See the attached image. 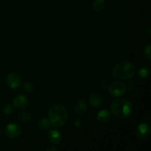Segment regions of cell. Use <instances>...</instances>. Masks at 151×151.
Returning <instances> with one entry per match:
<instances>
[{
    "instance_id": "1",
    "label": "cell",
    "mask_w": 151,
    "mask_h": 151,
    "mask_svg": "<svg viewBox=\"0 0 151 151\" xmlns=\"http://www.w3.org/2000/svg\"><path fill=\"white\" fill-rule=\"evenodd\" d=\"M111 112L119 119H125L132 114L133 106L125 98L115 99L110 106Z\"/></svg>"
},
{
    "instance_id": "2",
    "label": "cell",
    "mask_w": 151,
    "mask_h": 151,
    "mask_svg": "<svg viewBox=\"0 0 151 151\" xmlns=\"http://www.w3.org/2000/svg\"><path fill=\"white\" fill-rule=\"evenodd\" d=\"M49 122L55 128H60L67 120V111L63 106L53 105L49 111Z\"/></svg>"
},
{
    "instance_id": "3",
    "label": "cell",
    "mask_w": 151,
    "mask_h": 151,
    "mask_svg": "<svg viewBox=\"0 0 151 151\" xmlns=\"http://www.w3.org/2000/svg\"><path fill=\"white\" fill-rule=\"evenodd\" d=\"M135 74V66L128 60L119 62L114 67L112 75L116 80H125L132 78Z\"/></svg>"
},
{
    "instance_id": "4",
    "label": "cell",
    "mask_w": 151,
    "mask_h": 151,
    "mask_svg": "<svg viewBox=\"0 0 151 151\" xmlns=\"http://www.w3.org/2000/svg\"><path fill=\"white\" fill-rule=\"evenodd\" d=\"M126 91V86L121 81H115L109 87V92L113 97H119Z\"/></svg>"
},
{
    "instance_id": "5",
    "label": "cell",
    "mask_w": 151,
    "mask_h": 151,
    "mask_svg": "<svg viewBox=\"0 0 151 151\" xmlns=\"http://www.w3.org/2000/svg\"><path fill=\"white\" fill-rule=\"evenodd\" d=\"M137 137L141 140H146L150 135V125L147 123H142L136 130Z\"/></svg>"
},
{
    "instance_id": "6",
    "label": "cell",
    "mask_w": 151,
    "mask_h": 151,
    "mask_svg": "<svg viewBox=\"0 0 151 151\" xmlns=\"http://www.w3.org/2000/svg\"><path fill=\"white\" fill-rule=\"evenodd\" d=\"M22 128L17 124H8L5 128V134L7 137L11 139L16 138L22 134Z\"/></svg>"
},
{
    "instance_id": "7",
    "label": "cell",
    "mask_w": 151,
    "mask_h": 151,
    "mask_svg": "<svg viewBox=\"0 0 151 151\" xmlns=\"http://www.w3.org/2000/svg\"><path fill=\"white\" fill-rule=\"evenodd\" d=\"M6 83L11 88H18L21 86V78L18 74L11 72L7 75Z\"/></svg>"
},
{
    "instance_id": "8",
    "label": "cell",
    "mask_w": 151,
    "mask_h": 151,
    "mask_svg": "<svg viewBox=\"0 0 151 151\" xmlns=\"http://www.w3.org/2000/svg\"><path fill=\"white\" fill-rule=\"evenodd\" d=\"M29 104L28 99L24 95H19L16 97L13 100V106L18 109H26Z\"/></svg>"
},
{
    "instance_id": "9",
    "label": "cell",
    "mask_w": 151,
    "mask_h": 151,
    "mask_svg": "<svg viewBox=\"0 0 151 151\" xmlns=\"http://www.w3.org/2000/svg\"><path fill=\"white\" fill-rule=\"evenodd\" d=\"M48 137L50 141L51 142L52 144L58 145L62 141V135L58 131L55 129H52L51 131L49 132Z\"/></svg>"
},
{
    "instance_id": "10",
    "label": "cell",
    "mask_w": 151,
    "mask_h": 151,
    "mask_svg": "<svg viewBox=\"0 0 151 151\" xmlns=\"http://www.w3.org/2000/svg\"><path fill=\"white\" fill-rule=\"evenodd\" d=\"M74 109L78 115H83L87 110L86 103L83 100H78L74 105Z\"/></svg>"
},
{
    "instance_id": "11",
    "label": "cell",
    "mask_w": 151,
    "mask_h": 151,
    "mask_svg": "<svg viewBox=\"0 0 151 151\" xmlns=\"http://www.w3.org/2000/svg\"><path fill=\"white\" fill-rule=\"evenodd\" d=\"M89 103L93 107H99L103 103V96L98 93L92 94L89 97Z\"/></svg>"
},
{
    "instance_id": "12",
    "label": "cell",
    "mask_w": 151,
    "mask_h": 151,
    "mask_svg": "<svg viewBox=\"0 0 151 151\" xmlns=\"http://www.w3.org/2000/svg\"><path fill=\"white\" fill-rule=\"evenodd\" d=\"M111 114L110 111L106 110V109L101 110L98 112L97 115V119L101 122H107L111 119Z\"/></svg>"
},
{
    "instance_id": "13",
    "label": "cell",
    "mask_w": 151,
    "mask_h": 151,
    "mask_svg": "<svg viewBox=\"0 0 151 151\" xmlns=\"http://www.w3.org/2000/svg\"><path fill=\"white\" fill-rule=\"evenodd\" d=\"M105 4H106V1L105 0H94L92 7L95 11L100 12L105 7Z\"/></svg>"
},
{
    "instance_id": "14",
    "label": "cell",
    "mask_w": 151,
    "mask_h": 151,
    "mask_svg": "<svg viewBox=\"0 0 151 151\" xmlns=\"http://www.w3.org/2000/svg\"><path fill=\"white\" fill-rule=\"evenodd\" d=\"M31 114L28 112H22L19 115V119L23 123H27L31 120Z\"/></svg>"
},
{
    "instance_id": "15",
    "label": "cell",
    "mask_w": 151,
    "mask_h": 151,
    "mask_svg": "<svg viewBox=\"0 0 151 151\" xmlns=\"http://www.w3.org/2000/svg\"><path fill=\"white\" fill-rule=\"evenodd\" d=\"M50 123L49 122V120H47V119H42L39 121V122L38 123V127L39 129L42 130V131H45L47 130L50 126Z\"/></svg>"
},
{
    "instance_id": "16",
    "label": "cell",
    "mask_w": 151,
    "mask_h": 151,
    "mask_svg": "<svg viewBox=\"0 0 151 151\" xmlns=\"http://www.w3.org/2000/svg\"><path fill=\"white\" fill-rule=\"evenodd\" d=\"M139 75L142 78H145L148 76L149 75V69L147 67H142L139 70Z\"/></svg>"
},
{
    "instance_id": "17",
    "label": "cell",
    "mask_w": 151,
    "mask_h": 151,
    "mask_svg": "<svg viewBox=\"0 0 151 151\" xmlns=\"http://www.w3.org/2000/svg\"><path fill=\"white\" fill-rule=\"evenodd\" d=\"M150 44H148L144 49L145 56L147 58V60H150L151 59V52H150Z\"/></svg>"
},
{
    "instance_id": "18",
    "label": "cell",
    "mask_w": 151,
    "mask_h": 151,
    "mask_svg": "<svg viewBox=\"0 0 151 151\" xmlns=\"http://www.w3.org/2000/svg\"><path fill=\"white\" fill-rule=\"evenodd\" d=\"M13 112V109L10 105H6L4 108H3V113L5 114L9 115L11 114Z\"/></svg>"
},
{
    "instance_id": "19",
    "label": "cell",
    "mask_w": 151,
    "mask_h": 151,
    "mask_svg": "<svg viewBox=\"0 0 151 151\" xmlns=\"http://www.w3.org/2000/svg\"><path fill=\"white\" fill-rule=\"evenodd\" d=\"M23 88L25 91H27V92H30V91H32L33 88H32V84H30L29 83H25L23 86Z\"/></svg>"
},
{
    "instance_id": "20",
    "label": "cell",
    "mask_w": 151,
    "mask_h": 151,
    "mask_svg": "<svg viewBox=\"0 0 151 151\" xmlns=\"http://www.w3.org/2000/svg\"><path fill=\"white\" fill-rule=\"evenodd\" d=\"M145 35H147V36H150L151 35V29H150V26H148L147 27L145 28Z\"/></svg>"
},
{
    "instance_id": "21",
    "label": "cell",
    "mask_w": 151,
    "mask_h": 151,
    "mask_svg": "<svg viewBox=\"0 0 151 151\" xmlns=\"http://www.w3.org/2000/svg\"><path fill=\"white\" fill-rule=\"evenodd\" d=\"M45 150L47 151H58V148H57L56 147H48L45 149Z\"/></svg>"
},
{
    "instance_id": "22",
    "label": "cell",
    "mask_w": 151,
    "mask_h": 151,
    "mask_svg": "<svg viewBox=\"0 0 151 151\" xmlns=\"http://www.w3.org/2000/svg\"><path fill=\"white\" fill-rule=\"evenodd\" d=\"M1 130H0V135H1Z\"/></svg>"
}]
</instances>
